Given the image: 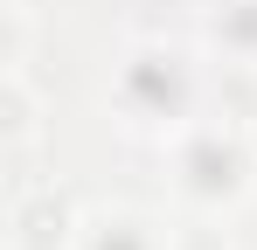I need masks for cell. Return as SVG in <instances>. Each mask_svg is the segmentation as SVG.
<instances>
[{"label": "cell", "mask_w": 257, "mask_h": 250, "mask_svg": "<svg viewBox=\"0 0 257 250\" xmlns=\"http://www.w3.org/2000/svg\"><path fill=\"white\" fill-rule=\"evenodd\" d=\"M104 118L125 132L132 146H167L188 125L215 111V63L202 42L188 35H125L104 70Z\"/></svg>", "instance_id": "cell-1"}, {"label": "cell", "mask_w": 257, "mask_h": 250, "mask_svg": "<svg viewBox=\"0 0 257 250\" xmlns=\"http://www.w3.org/2000/svg\"><path fill=\"white\" fill-rule=\"evenodd\" d=\"M0 14H7V42H0V70H7V63H28V42H35V7H28V0H7Z\"/></svg>", "instance_id": "cell-8"}, {"label": "cell", "mask_w": 257, "mask_h": 250, "mask_svg": "<svg viewBox=\"0 0 257 250\" xmlns=\"http://www.w3.org/2000/svg\"><path fill=\"white\" fill-rule=\"evenodd\" d=\"M195 42L215 70L257 77V0H195Z\"/></svg>", "instance_id": "cell-5"}, {"label": "cell", "mask_w": 257, "mask_h": 250, "mask_svg": "<svg viewBox=\"0 0 257 250\" xmlns=\"http://www.w3.org/2000/svg\"><path fill=\"white\" fill-rule=\"evenodd\" d=\"M70 250H174V215L146 202H84Z\"/></svg>", "instance_id": "cell-4"}, {"label": "cell", "mask_w": 257, "mask_h": 250, "mask_svg": "<svg viewBox=\"0 0 257 250\" xmlns=\"http://www.w3.org/2000/svg\"><path fill=\"white\" fill-rule=\"evenodd\" d=\"M84 202L63 181H14L7 188V250H70Z\"/></svg>", "instance_id": "cell-3"}, {"label": "cell", "mask_w": 257, "mask_h": 250, "mask_svg": "<svg viewBox=\"0 0 257 250\" xmlns=\"http://www.w3.org/2000/svg\"><path fill=\"white\" fill-rule=\"evenodd\" d=\"M42 139V90L28 63H7L0 70V146L7 153H28Z\"/></svg>", "instance_id": "cell-6"}, {"label": "cell", "mask_w": 257, "mask_h": 250, "mask_svg": "<svg viewBox=\"0 0 257 250\" xmlns=\"http://www.w3.org/2000/svg\"><path fill=\"white\" fill-rule=\"evenodd\" d=\"M167 160V202L188 215H222L236 222L257 202V125L236 111H202L181 139L160 146Z\"/></svg>", "instance_id": "cell-2"}, {"label": "cell", "mask_w": 257, "mask_h": 250, "mask_svg": "<svg viewBox=\"0 0 257 250\" xmlns=\"http://www.w3.org/2000/svg\"><path fill=\"white\" fill-rule=\"evenodd\" d=\"M174 250H236V236H229L222 215H188V208H174Z\"/></svg>", "instance_id": "cell-7"}]
</instances>
